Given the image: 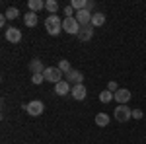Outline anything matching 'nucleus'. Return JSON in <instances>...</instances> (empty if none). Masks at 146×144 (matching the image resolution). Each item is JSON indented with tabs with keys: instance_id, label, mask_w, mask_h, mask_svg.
<instances>
[{
	"instance_id": "39448f33",
	"label": "nucleus",
	"mask_w": 146,
	"mask_h": 144,
	"mask_svg": "<svg viewBox=\"0 0 146 144\" xmlns=\"http://www.w3.org/2000/svg\"><path fill=\"white\" fill-rule=\"evenodd\" d=\"M131 117H133V109H131V107H127V105H117V109H115V119L119 123H127Z\"/></svg>"
},
{
	"instance_id": "4468645a",
	"label": "nucleus",
	"mask_w": 146,
	"mask_h": 144,
	"mask_svg": "<svg viewBox=\"0 0 146 144\" xmlns=\"http://www.w3.org/2000/svg\"><path fill=\"white\" fill-rule=\"evenodd\" d=\"M23 23H25L27 27H35V25H37V14H35V12H27V14L23 16Z\"/></svg>"
},
{
	"instance_id": "9d476101",
	"label": "nucleus",
	"mask_w": 146,
	"mask_h": 144,
	"mask_svg": "<svg viewBox=\"0 0 146 144\" xmlns=\"http://www.w3.org/2000/svg\"><path fill=\"white\" fill-rule=\"evenodd\" d=\"M70 96H72L76 101H82L84 98H86V86H84V84L72 86V90H70Z\"/></svg>"
},
{
	"instance_id": "ddd939ff",
	"label": "nucleus",
	"mask_w": 146,
	"mask_h": 144,
	"mask_svg": "<svg viewBox=\"0 0 146 144\" xmlns=\"http://www.w3.org/2000/svg\"><path fill=\"white\" fill-rule=\"evenodd\" d=\"M29 70H31V74H43V72H45L43 62H41L39 58H33V60L29 62Z\"/></svg>"
},
{
	"instance_id": "5701e85b",
	"label": "nucleus",
	"mask_w": 146,
	"mask_h": 144,
	"mask_svg": "<svg viewBox=\"0 0 146 144\" xmlns=\"http://www.w3.org/2000/svg\"><path fill=\"white\" fill-rule=\"evenodd\" d=\"M45 78H43V74H31V82L33 84H41Z\"/></svg>"
},
{
	"instance_id": "f03ea898",
	"label": "nucleus",
	"mask_w": 146,
	"mask_h": 144,
	"mask_svg": "<svg viewBox=\"0 0 146 144\" xmlns=\"http://www.w3.org/2000/svg\"><path fill=\"white\" fill-rule=\"evenodd\" d=\"M43 78H45L47 82L58 84V82H62V80H64V74L58 70V66H49V68H45V72H43Z\"/></svg>"
},
{
	"instance_id": "20e7f679",
	"label": "nucleus",
	"mask_w": 146,
	"mask_h": 144,
	"mask_svg": "<svg viewBox=\"0 0 146 144\" xmlns=\"http://www.w3.org/2000/svg\"><path fill=\"white\" fill-rule=\"evenodd\" d=\"M80 27H82V25L78 23V20H76L74 16H72V18H64V20H62V29H64L66 33L78 35L80 33Z\"/></svg>"
},
{
	"instance_id": "0eeeda50",
	"label": "nucleus",
	"mask_w": 146,
	"mask_h": 144,
	"mask_svg": "<svg viewBox=\"0 0 146 144\" xmlns=\"http://www.w3.org/2000/svg\"><path fill=\"white\" fill-rule=\"evenodd\" d=\"M64 80H66L70 86H78V84H82V80H84V74L80 70H70L68 74H64Z\"/></svg>"
},
{
	"instance_id": "9b49d317",
	"label": "nucleus",
	"mask_w": 146,
	"mask_h": 144,
	"mask_svg": "<svg viewBox=\"0 0 146 144\" xmlns=\"http://www.w3.org/2000/svg\"><path fill=\"white\" fill-rule=\"evenodd\" d=\"M92 37H94V25H84V27H80V33H78V39L80 41H90Z\"/></svg>"
},
{
	"instance_id": "6e6552de",
	"label": "nucleus",
	"mask_w": 146,
	"mask_h": 144,
	"mask_svg": "<svg viewBox=\"0 0 146 144\" xmlns=\"http://www.w3.org/2000/svg\"><path fill=\"white\" fill-rule=\"evenodd\" d=\"M4 37H6V41H10V43H20V41H22V31H20L18 27H8V29L4 31Z\"/></svg>"
},
{
	"instance_id": "4be33fe9",
	"label": "nucleus",
	"mask_w": 146,
	"mask_h": 144,
	"mask_svg": "<svg viewBox=\"0 0 146 144\" xmlns=\"http://www.w3.org/2000/svg\"><path fill=\"white\" fill-rule=\"evenodd\" d=\"M45 8L51 12V14H55V12L58 10V4H56V0H47V2H45Z\"/></svg>"
},
{
	"instance_id": "f8f14e48",
	"label": "nucleus",
	"mask_w": 146,
	"mask_h": 144,
	"mask_svg": "<svg viewBox=\"0 0 146 144\" xmlns=\"http://www.w3.org/2000/svg\"><path fill=\"white\" fill-rule=\"evenodd\" d=\"M70 90H72V86L68 84L66 80H62V82L55 84V94H56V96H66V94H70Z\"/></svg>"
},
{
	"instance_id": "a211bd4d",
	"label": "nucleus",
	"mask_w": 146,
	"mask_h": 144,
	"mask_svg": "<svg viewBox=\"0 0 146 144\" xmlns=\"http://www.w3.org/2000/svg\"><path fill=\"white\" fill-rule=\"evenodd\" d=\"M70 6H72L76 12L86 10V8H88V0H72V4H70Z\"/></svg>"
},
{
	"instance_id": "6ab92c4d",
	"label": "nucleus",
	"mask_w": 146,
	"mask_h": 144,
	"mask_svg": "<svg viewBox=\"0 0 146 144\" xmlns=\"http://www.w3.org/2000/svg\"><path fill=\"white\" fill-rule=\"evenodd\" d=\"M113 100V92H109V90H103L100 94V101L101 103H109V101Z\"/></svg>"
},
{
	"instance_id": "f3484780",
	"label": "nucleus",
	"mask_w": 146,
	"mask_h": 144,
	"mask_svg": "<svg viewBox=\"0 0 146 144\" xmlns=\"http://www.w3.org/2000/svg\"><path fill=\"white\" fill-rule=\"evenodd\" d=\"M96 125H98V127H105V125H109V117H107L105 113H98V115H96Z\"/></svg>"
},
{
	"instance_id": "423d86ee",
	"label": "nucleus",
	"mask_w": 146,
	"mask_h": 144,
	"mask_svg": "<svg viewBox=\"0 0 146 144\" xmlns=\"http://www.w3.org/2000/svg\"><path fill=\"white\" fill-rule=\"evenodd\" d=\"M113 100L117 101L119 105H127L129 100H131V92H129L127 88H119L115 94H113Z\"/></svg>"
},
{
	"instance_id": "f257e3e1",
	"label": "nucleus",
	"mask_w": 146,
	"mask_h": 144,
	"mask_svg": "<svg viewBox=\"0 0 146 144\" xmlns=\"http://www.w3.org/2000/svg\"><path fill=\"white\" fill-rule=\"evenodd\" d=\"M45 29L49 35H58L62 31V20L58 16H49L45 20Z\"/></svg>"
},
{
	"instance_id": "393cba45",
	"label": "nucleus",
	"mask_w": 146,
	"mask_h": 144,
	"mask_svg": "<svg viewBox=\"0 0 146 144\" xmlns=\"http://www.w3.org/2000/svg\"><path fill=\"white\" fill-rule=\"evenodd\" d=\"M107 90H109V92H113V94H115V92H117V90H119V86H117V82H109V84H107Z\"/></svg>"
},
{
	"instance_id": "7ed1b4c3",
	"label": "nucleus",
	"mask_w": 146,
	"mask_h": 144,
	"mask_svg": "<svg viewBox=\"0 0 146 144\" xmlns=\"http://www.w3.org/2000/svg\"><path fill=\"white\" fill-rule=\"evenodd\" d=\"M23 109L27 111V115H31V117H39V115H43L45 105H43V101L33 100V101H29L27 105H23Z\"/></svg>"
},
{
	"instance_id": "aec40b11",
	"label": "nucleus",
	"mask_w": 146,
	"mask_h": 144,
	"mask_svg": "<svg viewBox=\"0 0 146 144\" xmlns=\"http://www.w3.org/2000/svg\"><path fill=\"white\" fill-rule=\"evenodd\" d=\"M58 70H60L62 74H68V72L72 70V68H70V62H68L66 58H62V60L58 62Z\"/></svg>"
},
{
	"instance_id": "a878e982",
	"label": "nucleus",
	"mask_w": 146,
	"mask_h": 144,
	"mask_svg": "<svg viewBox=\"0 0 146 144\" xmlns=\"http://www.w3.org/2000/svg\"><path fill=\"white\" fill-rule=\"evenodd\" d=\"M96 8V2H92V0H88V8L86 10H94Z\"/></svg>"
},
{
	"instance_id": "b1692460",
	"label": "nucleus",
	"mask_w": 146,
	"mask_h": 144,
	"mask_svg": "<svg viewBox=\"0 0 146 144\" xmlns=\"http://www.w3.org/2000/svg\"><path fill=\"white\" fill-rule=\"evenodd\" d=\"M144 117V113L140 109H133V119H142Z\"/></svg>"
},
{
	"instance_id": "dca6fc26",
	"label": "nucleus",
	"mask_w": 146,
	"mask_h": 144,
	"mask_svg": "<svg viewBox=\"0 0 146 144\" xmlns=\"http://www.w3.org/2000/svg\"><path fill=\"white\" fill-rule=\"evenodd\" d=\"M105 23V14H101V12H96L94 16H92V25L94 27H100Z\"/></svg>"
},
{
	"instance_id": "2eb2a0df",
	"label": "nucleus",
	"mask_w": 146,
	"mask_h": 144,
	"mask_svg": "<svg viewBox=\"0 0 146 144\" xmlns=\"http://www.w3.org/2000/svg\"><path fill=\"white\" fill-rule=\"evenodd\" d=\"M27 8H29V12H37L41 10V8H45V2L43 0H27Z\"/></svg>"
},
{
	"instance_id": "1a4fd4ad",
	"label": "nucleus",
	"mask_w": 146,
	"mask_h": 144,
	"mask_svg": "<svg viewBox=\"0 0 146 144\" xmlns=\"http://www.w3.org/2000/svg\"><path fill=\"white\" fill-rule=\"evenodd\" d=\"M92 16L94 14H90V10H80V12H76V20H78V23L84 27V25H90L92 23Z\"/></svg>"
},
{
	"instance_id": "412c9836",
	"label": "nucleus",
	"mask_w": 146,
	"mask_h": 144,
	"mask_svg": "<svg viewBox=\"0 0 146 144\" xmlns=\"http://www.w3.org/2000/svg\"><path fill=\"white\" fill-rule=\"evenodd\" d=\"M4 16H6L8 20H16V18H20V10H18V8H8Z\"/></svg>"
}]
</instances>
